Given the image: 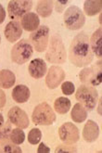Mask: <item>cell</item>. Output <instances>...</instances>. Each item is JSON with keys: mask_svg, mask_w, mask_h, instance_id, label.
Masks as SVG:
<instances>
[{"mask_svg": "<svg viewBox=\"0 0 102 153\" xmlns=\"http://www.w3.org/2000/svg\"><path fill=\"white\" fill-rule=\"evenodd\" d=\"M94 54L92 52L89 37L85 33H81L74 37L71 43L69 49V59L71 63L78 68L89 65Z\"/></svg>", "mask_w": 102, "mask_h": 153, "instance_id": "obj_1", "label": "cell"}, {"mask_svg": "<svg viewBox=\"0 0 102 153\" xmlns=\"http://www.w3.org/2000/svg\"><path fill=\"white\" fill-rule=\"evenodd\" d=\"M66 49L61 37L58 33L54 34L50 39L49 47L45 53L46 60L51 63H60L62 64L66 60Z\"/></svg>", "mask_w": 102, "mask_h": 153, "instance_id": "obj_2", "label": "cell"}, {"mask_svg": "<svg viewBox=\"0 0 102 153\" xmlns=\"http://www.w3.org/2000/svg\"><path fill=\"white\" fill-rule=\"evenodd\" d=\"M75 97L86 111H92L97 106L98 93L95 87L88 85H82L77 89Z\"/></svg>", "mask_w": 102, "mask_h": 153, "instance_id": "obj_3", "label": "cell"}, {"mask_svg": "<svg viewBox=\"0 0 102 153\" xmlns=\"http://www.w3.org/2000/svg\"><path fill=\"white\" fill-rule=\"evenodd\" d=\"M34 48L29 40L22 39L15 44L11 49V60L17 64H24L31 59Z\"/></svg>", "mask_w": 102, "mask_h": 153, "instance_id": "obj_4", "label": "cell"}, {"mask_svg": "<svg viewBox=\"0 0 102 153\" xmlns=\"http://www.w3.org/2000/svg\"><path fill=\"white\" fill-rule=\"evenodd\" d=\"M32 121L36 125H50L56 121V114L48 103L42 102L34 108Z\"/></svg>", "mask_w": 102, "mask_h": 153, "instance_id": "obj_5", "label": "cell"}, {"mask_svg": "<svg viewBox=\"0 0 102 153\" xmlns=\"http://www.w3.org/2000/svg\"><path fill=\"white\" fill-rule=\"evenodd\" d=\"M64 23L68 29L79 30L86 23V17L83 11L76 6L69 7L64 13Z\"/></svg>", "mask_w": 102, "mask_h": 153, "instance_id": "obj_6", "label": "cell"}, {"mask_svg": "<svg viewBox=\"0 0 102 153\" xmlns=\"http://www.w3.org/2000/svg\"><path fill=\"white\" fill-rule=\"evenodd\" d=\"M49 39V28L45 25L39 26L38 29L31 33L30 43L37 52H44L48 48Z\"/></svg>", "mask_w": 102, "mask_h": 153, "instance_id": "obj_7", "label": "cell"}, {"mask_svg": "<svg viewBox=\"0 0 102 153\" xmlns=\"http://www.w3.org/2000/svg\"><path fill=\"white\" fill-rule=\"evenodd\" d=\"M101 61L89 68H85L79 74V79L83 85H98L101 84Z\"/></svg>", "mask_w": 102, "mask_h": 153, "instance_id": "obj_8", "label": "cell"}, {"mask_svg": "<svg viewBox=\"0 0 102 153\" xmlns=\"http://www.w3.org/2000/svg\"><path fill=\"white\" fill-rule=\"evenodd\" d=\"M33 7V1L29 0H11L7 5L8 16L13 21L22 18L25 14L30 12Z\"/></svg>", "mask_w": 102, "mask_h": 153, "instance_id": "obj_9", "label": "cell"}, {"mask_svg": "<svg viewBox=\"0 0 102 153\" xmlns=\"http://www.w3.org/2000/svg\"><path fill=\"white\" fill-rule=\"evenodd\" d=\"M59 136L60 140L68 146L75 144L80 138L78 128L71 123H65L61 125L59 129Z\"/></svg>", "mask_w": 102, "mask_h": 153, "instance_id": "obj_10", "label": "cell"}, {"mask_svg": "<svg viewBox=\"0 0 102 153\" xmlns=\"http://www.w3.org/2000/svg\"><path fill=\"white\" fill-rule=\"evenodd\" d=\"M8 120L17 127L25 129L29 126V118L26 112L19 107H12L8 111Z\"/></svg>", "mask_w": 102, "mask_h": 153, "instance_id": "obj_11", "label": "cell"}, {"mask_svg": "<svg viewBox=\"0 0 102 153\" xmlns=\"http://www.w3.org/2000/svg\"><path fill=\"white\" fill-rule=\"evenodd\" d=\"M65 78V71L59 66H51L48 71V75L45 77V84L48 88H57Z\"/></svg>", "mask_w": 102, "mask_h": 153, "instance_id": "obj_12", "label": "cell"}, {"mask_svg": "<svg viewBox=\"0 0 102 153\" xmlns=\"http://www.w3.org/2000/svg\"><path fill=\"white\" fill-rule=\"evenodd\" d=\"M4 33L8 42L14 43L21 38L22 34V27L18 21H11L6 25Z\"/></svg>", "mask_w": 102, "mask_h": 153, "instance_id": "obj_13", "label": "cell"}, {"mask_svg": "<svg viewBox=\"0 0 102 153\" xmlns=\"http://www.w3.org/2000/svg\"><path fill=\"white\" fill-rule=\"evenodd\" d=\"M29 74L34 79H41L48 71V66L42 59H34L29 64Z\"/></svg>", "mask_w": 102, "mask_h": 153, "instance_id": "obj_14", "label": "cell"}, {"mask_svg": "<svg viewBox=\"0 0 102 153\" xmlns=\"http://www.w3.org/2000/svg\"><path fill=\"white\" fill-rule=\"evenodd\" d=\"M40 24L39 17L36 13L28 12L22 18L21 25L27 32H34L38 29Z\"/></svg>", "mask_w": 102, "mask_h": 153, "instance_id": "obj_15", "label": "cell"}, {"mask_svg": "<svg viewBox=\"0 0 102 153\" xmlns=\"http://www.w3.org/2000/svg\"><path fill=\"white\" fill-rule=\"evenodd\" d=\"M99 134L98 125L92 120L86 122L85 127L83 130V137L86 142L92 143L98 139Z\"/></svg>", "mask_w": 102, "mask_h": 153, "instance_id": "obj_16", "label": "cell"}, {"mask_svg": "<svg viewBox=\"0 0 102 153\" xmlns=\"http://www.w3.org/2000/svg\"><path fill=\"white\" fill-rule=\"evenodd\" d=\"M12 98L17 103H25L29 100L31 92L30 89L24 85H19L12 90Z\"/></svg>", "mask_w": 102, "mask_h": 153, "instance_id": "obj_17", "label": "cell"}, {"mask_svg": "<svg viewBox=\"0 0 102 153\" xmlns=\"http://www.w3.org/2000/svg\"><path fill=\"white\" fill-rule=\"evenodd\" d=\"M16 82V76L9 70L0 71V87L4 89H8L12 87Z\"/></svg>", "mask_w": 102, "mask_h": 153, "instance_id": "obj_18", "label": "cell"}, {"mask_svg": "<svg viewBox=\"0 0 102 153\" xmlns=\"http://www.w3.org/2000/svg\"><path fill=\"white\" fill-rule=\"evenodd\" d=\"M101 32H102V29L101 27L93 33L91 39L89 40V43H90V47H91V49H92V52L93 54H95L97 55L98 58H101V40H102V37H101Z\"/></svg>", "mask_w": 102, "mask_h": 153, "instance_id": "obj_19", "label": "cell"}, {"mask_svg": "<svg viewBox=\"0 0 102 153\" xmlns=\"http://www.w3.org/2000/svg\"><path fill=\"white\" fill-rule=\"evenodd\" d=\"M71 117L73 122L78 123H83L87 118V111L81 103H76L71 110Z\"/></svg>", "mask_w": 102, "mask_h": 153, "instance_id": "obj_20", "label": "cell"}, {"mask_svg": "<svg viewBox=\"0 0 102 153\" xmlns=\"http://www.w3.org/2000/svg\"><path fill=\"white\" fill-rule=\"evenodd\" d=\"M101 0H86L83 4V10L88 16H95L101 11Z\"/></svg>", "mask_w": 102, "mask_h": 153, "instance_id": "obj_21", "label": "cell"}, {"mask_svg": "<svg viewBox=\"0 0 102 153\" xmlns=\"http://www.w3.org/2000/svg\"><path fill=\"white\" fill-rule=\"evenodd\" d=\"M71 100H69V98L64 97H58L57 100H55V103H54L55 111L60 114L67 113L71 109Z\"/></svg>", "mask_w": 102, "mask_h": 153, "instance_id": "obj_22", "label": "cell"}, {"mask_svg": "<svg viewBox=\"0 0 102 153\" xmlns=\"http://www.w3.org/2000/svg\"><path fill=\"white\" fill-rule=\"evenodd\" d=\"M52 10H53V1H50V0H42L36 7L37 14L44 18L49 17L52 14Z\"/></svg>", "mask_w": 102, "mask_h": 153, "instance_id": "obj_23", "label": "cell"}, {"mask_svg": "<svg viewBox=\"0 0 102 153\" xmlns=\"http://www.w3.org/2000/svg\"><path fill=\"white\" fill-rule=\"evenodd\" d=\"M9 138L15 145H21L25 140V133L22 129L20 128L12 129L9 134Z\"/></svg>", "mask_w": 102, "mask_h": 153, "instance_id": "obj_24", "label": "cell"}, {"mask_svg": "<svg viewBox=\"0 0 102 153\" xmlns=\"http://www.w3.org/2000/svg\"><path fill=\"white\" fill-rule=\"evenodd\" d=\"M42 138V133L38 128L32 129L28 134V141L32 145H37Z\"/></svg>", "mask_w": 102, "mask_h": 153, "instance_id": "obj_25", "label": "cell"}, {"mask_svg": "<svg viewBox=\"0 0 102 153\" xmlns=\"http://www.w3.org/2000/svg\"><path fill=\"white\" fill-rule=\"evenodd\" d=\"M61 90H62V93L66 96H71L74 93L75 91V86L71 82H64L61 85Z\"/></svg>", "mask_w": 102, "mask_h": 153, "instance_id": "obj_26", "label": "cell"}, {"mask_svg": "<svg viewBox=\"0 0 102 153\" xmlns=\"http://www.w3.org/2000/svg\"><path fill=\"white\" fill-rule=\"evenodd\" d=\"M4 152H22V149L19 148V147H16L15 145H10V144H7V146H5L4 148Z\"/></svg>", "mask_w": 102, "mask_h": 153, "instance_id": "obj_27", "label": "cell"}, {"mask_svg": "<svg viewBox=\"0 0 102 153\" xmlns=\"http://www.w3.org/2000/svg\"><path fill=\"white\" fill-rule=\"evenodd\" d=\"M68 4V0L66 1H57V3H56V10H57V11L58 12H62V10H63V7L66 6Z\"/></svg>", "mask_w": 102, "mask_h": 153, "instance_id": "obj_28", "label": "cell"}, {"mask_svg": "<svg viewBox=\"0 0 102 153\" xmlns=\"http://www.w3.org/2000/svg\"><path fill=\"white\" fill-rule=\"evenodd\" d=\"M67 146L68 145H66L65 147H63V146L58 147L57 149H56V152H75V149L69 148Z\"/></svg>", "mask_w": 102, "mask_h": 153, "instance_id": "obj_29", "label": "cell"}, {"mask_svg": "<svg viewBox=\"0 0 102 153\" xmlns=\"http://www.w3.org/2000/svg\"><path fill=\"white\" fill-rule=\"evenodd\" d=\"M37 152L38 153H49L50 149L46 146L45 143H41L38 147V149H37Z\"/></svg>", "mask_w": 102, "mask_h": 153, "instance_id": "obj_30", "label": "cell"}, {"mask_svg": "<svg viewBox=\"0 0 102 153\" xmlns=\"http://www.w3.org/2000/svg\"><path fill=\"white\" fill-rule=\"evenodd\" d=\"M6 95L4 93L3 90L0 88V109H2V108L5 106L6 104Z\"/></svg>", "mask_w": 102, "mask_h": 153, "instance_id": "obj_31", "label": "cell"}, {"mask_svg": "<svg viewBox=\"0 0 102 153\" xmlns=\"http://www.w3.org/2000/svg\"><path fill=\"white\" fill-rule=\"evenodd\" d=\"M5 19H6V11L4 10L3 6L0 4V24L3 23Z\"/></svg>", "mask_w": 102, "mask_h": 153, "instance_id": "obj_32", "label": "cell"}, {"mask_svg": "<svg viewBox=\"0 0 102 153\" xmlns=\"http://www.w3.org/2000/svg\"><path fill=\"white\" fill-rule=\"evenodd\" d=\"M3 123H4V117L1 113H0V127L2 126Z\"/></svg>", "mask_w": 102, "mask_h": 153, "instance_id": "obj_33", "label": "cell"}, {"mask_svg": "<svg viewBox=\"0 0 102 153\" xmlns=\"http://www.w3.org/2000/svg\"><path fill=\"white\" fill-rule=\"evenodd\" d=\"M0 43H1V36H0Z\"/></svg>", "mask_w": 102, "mask_h": 153, "instance_id": "obj_34", "label": "cell"}]
</instances>
